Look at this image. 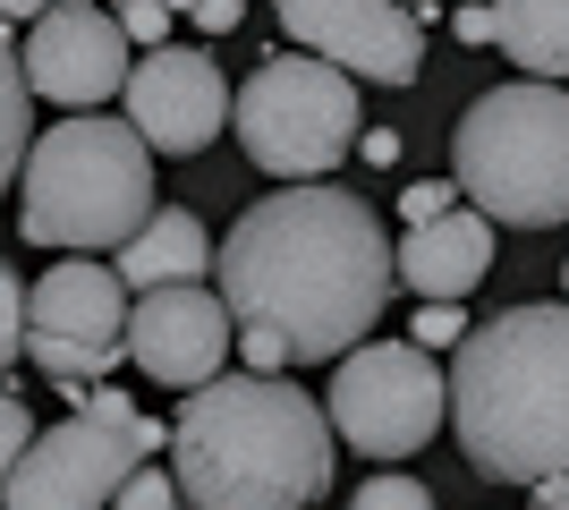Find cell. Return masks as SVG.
Segmentation results:
<instances>
[{
  "label": "cell",
  "instance_id": "17",
  "mask_svg": "<svg viewBox=\"0 0 569 510\" xmlns=\"http://www.w3.org/2000/svg\"><path fill=\"white\" fill-rule=\"evenodd\" d=\"M26 137H34V94H26V77H18V43H9V26H0V188L18 179Z\"/></svg>",
  "mask_w": 569,
  "mask_h": 510
},
{
  "label": "cell",
  "instance_id": "9",
  "mask_svg": "<svg viewBox=\"0 0 569 510\" xmlns=\"http://www.w3.org/2000/svg\"><path fill=\"white\" fill-rule=\"evenodd\" d=\"M137 460H153L137 434L94 426V417H60L43 434H26L18 468L0 486V510H111Z\"/></svg>",
  "mask_w": 569,
  "mask_h": 510
},
{
  "label": "cell",
  "instance_id": "33",
  "mask_svg": "<svg viewBox=\"0 0 569 510\" xmlns=\"http://www.w3.org/2000/svg\"><path fill=\"white\" fill-rule=\"evenodd\" d=\"M561 281H569V264H561Z\"/></svg>",
  "mask_w": 569,
  "mask_h": 510
},
{
  "label": "cell",
  "instance_id": "4",
  "mask_svg": "<svg viewBox=\"0 0 569 510\" xmlns=\"http://www.w3.org/2000/svg\"><path fill=\"white\" fill-rule=\"evenodd\" d=\"M153 213V153L128 120H51L26 137L18 162V230L26 247H60V256H111L137 221Z\"/></svg>",
  "mask_w": 569,
  "mask_h": 510
},
{
  "label": "cell",
  "instance_id": "19",
  "mask_svg": "<svg viewBox=\"0 0 569 510\" xmlns=\"http://www.w3.org/2000/svg\"><path fill=\"white\" fill-rule=\"evenodd\" d=\"M349 510H433V486H426V477L382 468V477H366V486L349 493Z\"/></svg>",
  "mask_w": 569,
  "mask_h": 510
},
{
  "label": "cell",
  "instance_id": "28",
  "mask_svg": "<svg viewBox=\"0 0 569 510\" xmlns=\"http://www.w3.org/2000/svg\"><path fill=\"white\" fill-rule=\"evenodd\" d=\"M527 493H536V510H569V468H552L545 486H527Z\"/></svg>",
  "mask_w": 569,
  "mask_h": 510
},
{
  "label": "cell",
  "instance_id": "10",
  "mask_svg": "<svg viewBox=\"0 0 569 510\" xmlns=\"http://www.w3.org/2000/svg\"><path fill=\"white\" fill-rule=\"evenodd\" d=\"M289 43L332 60L357 86H417L426 77V18L400 0H272Z\"/></svg>",
  "mask_w": 569,
  "mask_h": 510
},
{
  "label": "cell",
  "instance_id": "14",
  "mask_svg": "<svg viewBox=\"0 0 569 510\" xmlns=\"http://www.w3.org/2000/svg\"><path fill=\"white\" fill-rule=\"evenodd\" d=\"M485 272H493V221L476 213V204L408 221V239L391 247V281H408L417 298H468Z\"/></svg>",
  "mask_w": 569,
  "mask_h": 510
},
{
  "label": "cell",
  "instance_id": "21",
  "mask_svg": "<svg viewBox=\"0 0 569 510\" xmlns=\"http://www.w3.org/2000/svg\"><path fill=\"white\" fill-rule=\"evenodd\" d=\"M111 510H188V502H179V486H170L153 460H137V468H128V486L111 493Z\"/></svg>",
  "mask_w": 569,
  "mask_h": 510
},
{
  "label": "cell",
  "instance_id": "32",
  "mask_svg": "<svg viewBox=\"0 0 569 510\" xmlns=\"http://www.w3.org/2000/svg\"><path fill=\"white\" fill-rule=\"evenodd\" d=\"M400 9H417V18H426V9H433V0H400Z\"/></svg>",
  "mask_w": 569,
  "mask_h": 510
},
{
  "label": "cell",
  "instance_id": "20",
  "mask_svg": "<svg viewBox=\"0 0 569 510\" xmlns=\"http://www.w3.org/2000/svg\"><path fill=\"white\" fill-rule=\"evenodd\" d=\"M18 349H26V281H18V264L0 256V374L18 366Z\"/></svg>",
  "mask_w": 569,
  "mask_h": 510
},
{
  "label": "cell",
  "instance_id": "18",
  "mask_svg": "<svg viewBox=\"0 0 569 510\" xmlns=\"http://www.w3.org/2000/svg\"><path fill=\"white\" fill-rule=\"evenodd\" d=\"M77 400V417H94V426H119V434H137L144 451H153V442H170L162 426H153V417L137 409V391H111V383H86V391H69Z\"/></svg>",
  "mask_w": 569,
  "mask_h": 510
},
{
  "label": "cell",
  "instance_id": "13",
  "mask_svg": "<svg viewBox=\"0 0 569 510\" xmlns=\"http://www.w3.org/2000/svg\"><path fill=\"white\" fill-rule=\"evenodd\" d=\"M128 358L144 366V383H162V391L213 383L221 358H230V307L213 298V281L137 290V307H128Z\"/></svg>",
  "mask_w": 569,
  "mask_h": 510
},
{
  "label": "cell",
  "instance_id": "30",
  "mask_svg": "<svg viewBox=\"0 0 569 510\" xmlns=\"http://www.w3.org/2000/svg\"><path fill=\"white\" fill-rule=\"evenodd\" d=\"M43 9H51V0H0V26H9V18H43Z\"/></svg>",
  "mask_w": 569,
  "mask_h": 510
},
{
  "label": "cell",
  "instance_id": "25",
  "mask_svg": "<svg viewBox=\"0 0 569 510\" xmlns=\"http://www.w3.org/2000/svg\"><path fill=\"white\" fill-rule=\"evenodd\" d=\"M451 204H459L451 179H417V188H400V213L408 221H433V213H451Z\"/></svg>",
  "mask_w": 569,
  "mask_h": 510
},
{
  "label": "cell",
  "instance_id": "22",
  "mask_svg": "<svg viewBox=\"0 0 569 510\" xmlns=\"http://www.w3.org/2000/svg\"><path fill=\"white\" fill-rule=\"evenodd\" d=\"M459 332H468L459 298H417V323H408V340H417V349H459Z\"/></svg>",
  "mask_w": 569,
  "mask_h": 510
},
{
  "label": "cell",
  "instance_id": "11",
  "mask_svg": "<svg viewBox=\"0 0 569 510\" xmlns=\"http://www.w3.org/2000/svg\"><path fill=\"white\" fill-rule=\"evenodd\" d=\"M26 26H34L26 51H18L26 94L60 102V111H94L102 94L128 86V51H137V43L111 26L102 0H51L43 18H26Z\"/></svg>",
  "mask_w": 569,
  "mask_h": 510
},
{
  "label": "cell",
  "instance_id": "23",
  "mask_svg": "<svg viewBox=\"0 0 569 510\" xmlns=\"http://www.w3.org/2000/svg\"><path fill=\"white\" fill-rule=\"evenodd\" d=\"M111 26L128 34V43H144V51L170 43V9L162 0H111Z\"/></svg>",
  "mask_w": 569,
  "mask_h": 510
},
{
  "label": "cell",
  "instance_id": "7",
  "mask_svg": "<svg viewBox=\"0 0 569 510\" xmlns=\"http://www.w3.org/2000/svg\"><path fill=\"white\" fill-rule=\"evenodd\" d=\"M323 426L357 460H417L442 434V366L417 340H357L332 358Z\"/></svg>",
  "mask_w": 569,
  "mask_h": 510
},
{
  "label": "cell",
  "instance_id": "6",
  "mask_svg": "<svg viewBox=\"0 0 569 510\" xmlns=\"http://www.w3.org/2000/svg\"><path fill=\"white\" fill-rule=\"evenodd\" d=\"M357 77H340L315 51H272L247 86L230 94L238 153L263 179H332L357 153Z\"/></svg>",
  "mask_w": 569,
  "mask_h": 510
},
{
  "label": "cell",
  "instance_id": "27",
  "mask_svg": "<svg viewBox=\"0 0 569 510\" xmlns=\"http://www.w3.org/2000/svg\"><path fill=\"white\" fill-rule=\"evenodd\" d=\"M357 153H366L375 170H391L400 162V137H391V128H357Z\"/></svg>",
  "mask_w": 569,
  "mask_h": 510
},
{
  "label": "cell",
  "instance_id": "31",
  "mask_svg": "<svg viewBox=\"0 0 569 510\" xmlns=\"http://www.w3.org/2000/svg\"><path fill=\"white\" fill-rule=\"evenodd\" d=\"M162 9H170V18H188V9H196V0H162Z\"/></svg>",
  "mask_w": 569,
  "mask_h": 510
},
{
  "label": "cell",
  "instance_id": "5",
  "mask_svg": "<svg viewBox=\"0 0 569 510\" xmlns=\"http://www.w3.org/2000/svg\"><path fill=\"white\" fill-rule=\"evenodd\" d=\"M451 188L493 230H561L569 221V86H493L451 128Z\"/></svg>",
  "mask_w": 569,
  "mask_h": 510
},
{
  "label": "cell",
  "instance_id": "26",
  "mask_svg": "<svg viewBox=\"0 0 569 510\" xmlns=\"http://www.w3.org/2000/svg\"><path fill=\"white\" fill-rule=\"evenodd\" d=\"M188 18H196V26H204V34H230V26H238V18H247V0H196Z\"/></svg>",
  "mask_w": 569,
  "mask_h": 510
},
{
  "label": "cell",
  "instance_id": "12",
  "mask_svg": "<svg viewBox=\"0 0 569 510\" xmlns=\"http://www.w3.org/2000/svg\"><path fill=\"white\" fill-rule=\"evenodd\" d=\"M128 128L144 137V153H204L230 120V86L221 60L196 43H153L144 60H128Z\"/></svg>",
  "mask_w": 569,
  "mask_h": 510
},
{
  "label": "cell",
  "instance_id": "2",
  "mask_svg": "<svg viewBox=\"0 0 569 510\" xmlns=\"http://www.w3.org/2000/svg\"><path fill=\"white\" fill-rule=\"evenodd\" d=\"M170 486L188 510H315L332 486L323 400L289 374L221 366L170 417Z\"/></svg>",
  "mask_w": 569,
  "mask_h": 510
},
{
  "label": "cell",
  "instance_id": "8",
  "mask_svg": "<svg viewBox=\"0 0 569 510\" xmlns=\"http://www.w3.org/2000/svg\"><path fill=\"white\" fill-rule=\"evenodd\" d=\"M26 358L51 383H111V366L128 358V290L94 256L51 264L26 290Z\"/></svg>",
  "mask_w": 569,
  "mask_h": 510
},
{
  "label": "cell",
  "instance_id": "3",
  "mask_svg": "<svg viewBox=\"0 0 569 510\" xmlns=\"http://www.w3.org/2000/svg\"><path fill=\"white\" fill-rule=\"evenodd\" d=\"M442 417L485 486H545L569 468V298L468 323L442 374Z\"/></svg>",
  "mask_w": 569,
  "mask_h": 510
},
{
  "label": "cell",
  "instance_id": "16",
  "mask_svg": "<svg viewBox=\"0 0 569 510\" xmlns=\"http://www.w3.org/2000/svg\"><path fill=\"white\" fill-rule=\"evenodd\" d=\"M485 9H493V43L536 86H569V0H485Z\"/></svg>",
  "mask_w": 569,
  "mask_h": 510
},
{
  "label": "cell",
  "instance_id": "1",
  "mask_svg": "<svg viewBox=\"0 0 569 510\" xmlns=\"http://www.w3.org/2000/svg\"><path fill=\"white\" fill-rule=\"evenodd\" d=\"M391 230L357 188H272L213 247V298L238 332H272L289 366H332L391 307Z\"/></svg>",
  "mask_w": 569,
  "mask_h": 510
},
{
  "label": "cell",
  "instance_id": "15",
  "mask_svg": "<svg viewBox=\"0 0 569 510\" xmlns=\"http://www.w3.org/2000/svg\"><path fill=\"white\" fill-rule=\"evenodd\" d=\"M119 290H170V281H213V239L204 221L179 213V204H153V213L119 239Z\"/></svg>",
  "mask_w": 569,
  "mask_h": 510
},
{
  "label": "cell",
  "instance_id": "29",
  "mask_svg": "<svg viewBox=\"0 0 569 510\" xmlns=\"http://www.w3.org/2000/svg\"><path fill=\"white\" fill-rule=\"evenodd\" d=\"M459 43H493V9H459Z\"/></svg>",
  "mask_w": 569,
  "mask_h": 510
},
{
  "label": "cell",
  "instance_id": "24",
  "mask_svg": "<svg viewBox=\"0 0 569 510\" xmlns=\"http://www.w3.org/2000/svg\"><path fill=\"white\" fill-rule=\"evenodd\" d=\"M26 434H34V417H26V400H18V391H0V486H9V468H18Z\"/></svg>",
  "mask_w": 569,
  "mask_h": 510
}]
</instances>
